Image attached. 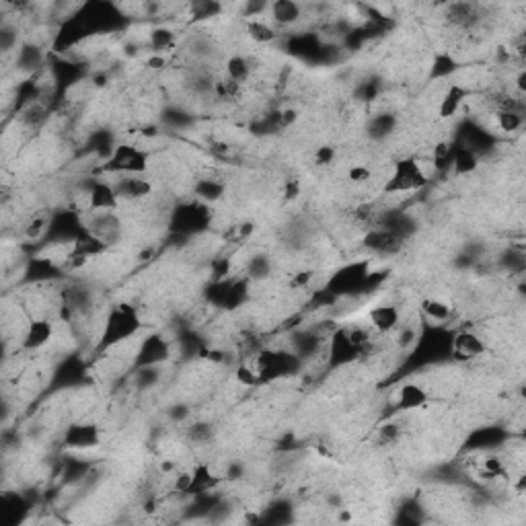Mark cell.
I'll list each match as a JSON object with an SVG mask.
<instances>
[{
    "label": "cell",
    "mask_w": 526,
    "mask_h": 526,
    "mask_svg": "<svg viewBox=\"0 0 526 526\" xmlns=\"http://www.w3.org/2000/svg\"><path fill=\"white\" fill-rule=\"evenodd\" d=\"M140 327H142V321H140V315L136 313V309L132 307L130 302H120L107 315L105 323H103V331L99 335V343L105 349L113 347V345H120L126 340H130Z\"/></svg>",
    "instance_id": "obj_1"
},
{
    "label": "cell",
    "mask_w": 526,
    "mask_h": 526,
    "mask_svg": "<svg viewBox=\"0 0 526 526\" xmlns=\"http://www.w3.org/2000/svg\"><path fill=\"white\" fill-rule=\"evenodd\" d=\"M428 173L420 158H399L393 167V175L385 184V193H409L428 185Z\"/></svg>",
    "instance_id": "obj_2"
},
{
    "label": "cell",
    "mask_w": 526,
    "mask_h": 526,
    "mask_svg": "<svg viewBox=\"0 0 526 526\" xmlns=\"http://www.w3.org/2000/svg\"><path fill=\"white\" fill-rule=\"evenodd\" d=\"M150 167V155L138 146L120 144L105 160V171L111 175H144Z\"/></svg>",
    "instance_id": "obj_3"
},
{
    "label": "cell",
    "mask_w": 526,
    "mask_h": 526,
    "mask_svg": "<svg viewBox=\"0 0 526 526\" xmlns=\"http://www.w3.org/2000/svg\"><path fill=\"white\" fill-rule=\"evenodd\" d=\"M485 352H487V343L477 331L463 329V331H456L450 338V354L456 360L469 362V360H475V358H481Z\"/></svg>",
    "instance_id": "obj_4"
},
{
    "label": "cell",
    "mask_w": 526,
    "mask_h": 526,
    "mask_svg": "<svg viewBox=\"0 0 526 526\" xmlns=\"http://www.w3.org/2000/svg\"><path fill=\"white\" fill-rule=\"evenodd\" d=\"M368 280V265L366 263H352V265H345L333 276V280L329 282V288L338 294H352V292L362 288Z\"/></svg>",
    "instance_id": "obj_5"
},
{
    "label": "cell",
    "mask_w": 526,
    "mask_h": 526,
    "mask_svg": "<svg viewBox=\"0 0 526 526\" xmlns=\"http://www.w3.org/2000/svg\"><path fill=\"white\" fill-rule=\"evenodd\" d=\"M53 338V323L48 316H33L23 329L21 347L27 352H35L46 347Z\"/></svg>",
    "instance_id": "obj_6"
},
{
    "label": "cell",
    "mask_w": 526,
    "mask_h": 526,
    "mask_svg": "<svg viewBox=\"0 0 526 526\" xmlns=\"http://www.w3.org/2000/svg\"><path fill=\"white\" fill-rule=\"evenodd\" d=\"M84 193H86L89 212H113L117 208L120 198L113 181H95Z\"/></svg>",
    "instance_id": "obj_7"
},
{
    "label": "cell",
    "mask_w": 526,
    "mask_h": 526,
    "mask_svg": "<svg viewBox=\"0 0 526 526\" xmlns=\"http://www.w3.org/2000/svg\"><path fill=\"white\" fill-rule=\"evenodd\" d=\"M362 243H364L366 249L374 251L376 255H393V253H397L403 247L405 238L394 235L393 231H389V229L378 226V229L368 231L364 235V238H362Z\"/></svg>",
    "instance_id": "obj_8"
},
{
    "label": "cell",
    "mask_w": 526,
    "mask_h": 526,
    "mask_svg": "<svg viewBox=\"0 0 526 526\" xmlns=\"http://www.w3.org/2000/svg\"><path fill=\"white\" fill-rule=\"evenodd\" d=\"M169 356V342L162 335H148L144 342L138 345V354H136V364L138 366H158L160 362H165Z\"/></svg>",
    "instance_id": "obj_9"
},
{
    "label": "cell",
    "mask_w": 526,
    "mask_h": 526,
    "mask_svg": "<svg viewBox=\"0 0 526 526\" xmlns=\"http://www.w3.org/2000/svg\"><path fill=\"white\" fill-rule=\"evenodd\" d=\"M401 311H399V307H394V304H376L374 309H370L368 313V325L370 329L374 331V333H380V335H385V333H391V331H397V327L401 325Z\"/></svg>",
    "instance_id": "obj_10"
},
{
    "label": "cell",
    "mask_w": 526,
    "mask_h": 526,
    "mask_svg": "<svg viewBox=\"0 0 526 526\" xmlns=\"http://www.w3.org/2000/svg\"><path fill=\"white\" fill-rule=\"evenodd\" d=\"M113 187L120 200H142L153 191V185L144 175H115Z\"/></svg>",
    "instance_id": "obj_11"
},
{
    "label": "cell",
    "mask_w": 526,
    "mask_h": 526,
    "mask_svg": "<svg viewBox=\"0 0 526 526\" xmlns=\"http://www.w3.org/2000/svg\"><path fill=\"white\" fill-rule=\"evenodd\" d=\"M444 19L450 25L467 29L481 21V13H479V6L471 2H452L444 6Z\"/></svg>",
    "instance_id": "obj_12"
},
{
    "label": "cell",
    "mask_w": 526,
    "mask_h": 526,
    "mask_svg": "<svg viewBox=\"0 0 526 526\" xmlns=\"http://www.w3.org/2000/svg\"><path fill=\"white\" fill-rule=\"evenodd\" d=\"M428 401H430V394L420 383H405L397 391L394 405L401 411H416V409H421L423 405H428Z\"/></svg>",
    "instance_id": "obj_13"
},
{
    "label": "cell",
    "mask_w": 526,
    "mask_h": 526,
    "mask_svg": "<svg viewBox=\"0 0 526 526\" xmlns=\"http://www.w3.org/2000/svg\"><path fill=\"white\" fill-rule=\"evenodd\" d=\"M467 97H469V91L463 84L450 82L447 86V91H444V95H442V99H440V103H438V115L442 120L454 117L456 111L461 109V105L467 101Z\"/></svg>",
    "instance_id": "obj_14"
},
{
    "label": "cell",
    "mask_w": 526,
    "mask_h": 526,
    "mask_svg": "<svg viewBox=\"0 0 526 526\" xmlns=\"http://www.w3.org/2000/svg\"><path fill=\"white\" fill-rule=\"evenodd\" d=\"M269 13H271L274 23L280 27L294 25L296 21H300V19L304 17L302 4L292 2V0H278V2H274V4L269 6Z\"/></svg>",
    "instance_id": "obj_15"
},
{
    "label": "cell",
    "mask_w": 526,
    "mask_h": 526,
    "mask_svg": "<svg viewBox=\"0 0 526 526\" xmlns=\"http://www.w3.org/2000/svg\"><path fill=\"white\" fill-rule=\"evenodd\" d=\"M420 311L421 315L425 316L428 321H432L434 325H440V323H448L452 316H454V309L452 304L442 300V298H432V296H425L420 302Z\"/></svg>",
    "instance_id": "obj_16"
},
{
    "label": "cell",
    "mask_w": 526,
    "mask_h": 526,
    "mask_svg": "<svg viewBox=\"0 0 526 526\" xmlns=\"http://www.w3.org/2000/svg\"><path fill=\"white\" fill-rule=\"evenodd\" d=\"M107 247H109V245H107L103 238L95 237V235L89 233L86 229L70 243V249H72L75 253L86 255V257H91V259L97 257V255H101V253H105Z\"/></svg>",
    "instance_id": "obj_17"
},
{
    "label": "cell",
    "mask_w": 526,
    "mask_h": 526,
    "mask_svg": "<svg viewBox=\"0 0 526 526\" xmlns=\"http://www.w3.org/2000/svg\"><path fill=\"white\" fill-rule=\"evenodd\" d=\"M479 160L481 157L475 153L471 146L467 144H461V146H454V155H452V169L456 175H471L477 171L479 167Z\"/></svg>",
    "instance_id": "obj_18"
},
{
    "label": "cell",
    "mask_w": 526,
    "mask_h": 526,
    "mask_svg": "<svg viewBox=\"0 0 526 526\" xmlns=\"http://www.w3.org/2000/svg\"><path fill=\"white\" fill-rule=\"evenodd\" d=\"M175 41H177V33L171 27L158 25L148 31V46L157 53L171 50L175 46Z\"/></svg>",
    "instance_id": "obj_19"
},
{
    "label": "cell",
    "mask_w": 526,
    "mask_h": 526,
    "mask_svg": "<svg viewBox=\"0 0 526 526\" xmlns=\"http://www.w3.org/2000/svg\"><path fill=\"white\" fill-rule=\"evenodd\" d=\"M247 35L255 41V44H271L278 39V33H276V27L263 19H249L247 21V27H245Z\"/></svg>",
    "instance_id": "obj_20"
},
{
    "label": "cell",
    "mask_w": 526,
    "mask_h": 526,
    "mask_svg": "<svg viewBox=\"0 0 526 526\" xmlns=\"http://www.w3.org/2000/svg\"><path fill=\"white\" fill-rule=\"evenodd\" d=\"M224 75H226V80H233L237 84H243V82H247L249 77H251V62L245 56H231L226 60Z\"/></svg>",
    "instance_id": "obj_21"
},
{
    "label": "cell",
    "mask_w": 526,
    "mask_h": 526,
    "mask_svg": "<svg viewBox=\"0 0 526 526\" xmlns=\"http://www.w3.org/2000/svg\"><path fill=\"white\" fill-rule=\"evenodd\" d=\"M496 126H498V130L506 132V134H514V132L522 130L525 115L520 109H498L496 111Z\"/></svg>",
    "instance_id": "obj_22"
},
{
    "label": "cell",
    "mask_w": 526,
    "mask_h": 526,
    "mask_svg": "<svg viewBox=\"0 0 526 526\" xmlns=\"http://www.w3.org/2000/svg\"><path fill=\"white\" fill-rule=\"evenodd\" d=\"M224 191H226V185L218 179H198L193 185V193L202 202H216L224 195Z\"/></svg>",
    "instance_id": "obj_23"
},
{
    "label": "cell",
    "mask_w": 526,
    "mask_h": 526,
    "mask_svg": "<svg viewBox=\"0 0 526 526\" xmlns=\"http://www.w3.org/2000/svg\"><path fill=\"white\" fill-rule=\"evenodd\" d=\"M68 447H77V448H86L93 447L97 442V430L93 425H72L68 430Z\"/></svg>",
    "instance_id": "obj_24"
},
{
    "label": "cell",
    "mask_w": 526,
    "mask_h": 526,
    "mask_svg": "<svg viewBox=\"0 0 526 526\" xmlns=\"http://www.w3.org/2000/svg\"><path fill=\"white\" fill-rule=\"evenodd\" d=\"M44 56L39 52V48L35 46H21V50L17 52V68L25 70V72H33L41 66Z\"/></svg>",
    "instance_id": "obj_25"
},
{
    "label": "cell",
    "mask_w": 526,
    "mask_h": 526,
    "mask_svg": "<svg viewBox=\"0 0 526 526\" xmlns=\"http://www.w3.org/2000/svg\"><path fill=\"white\" fill-rule=\"evenodd\" d=\"M452 155H454V146L448 140H440L434 144L432 153H430V162L434 167V171H442L452 162Z\"/></svg>",
    "instance_id": "obj_26"
},
{
    "label": "cell",
    "mask_w": 526,
    "mask_h": 526,
    "mask_svg": "<svg viewBox=\"0 0 526 526\" xmlns=\"http://www.w3.org/2000/svg\"><path fill=\"white\" fill-rule=\"evenodd\" d=\"M17 44H19V27L13 21H2V25H0V50H2V53L15 52Z\"/></svg>",
    "instance_id": "obj_27"
},
{
    "label": "cell",
    "mask_w": 526,
    "mask_h": 526,
    "mask_svg": "<svg viewBox=\"0 0 526 526\" xmlns=\"http://www.w3.org/2000/svg\"><path fill=\"white\" fill-rule=\"evenodd\" d=\"M403 436V425L399 421H385L383 425H378L376 430V442L387 447V444H394L399 442V438Z\"/></svg>",
    "instance_id": "obj_28"
},
{
    "label": "cell",
    "mask_w": 526,
    "mask_h": 526,
    "mask_svg": "<svg viewBox=\"0 0 526 526\" xmlns=\"http://www.w3.org/2000/svg\"><path fill=\"white\" fill-rule=\"evenodd\" d=\"M245 271H247V276L251 280H265L271 274V262L265 255H255V257L249 259Z\"/></svg>",
    "instance_id": "obj_29"
},
{
    "label": "cell",
    "mask_w": 526,
    "mask_h": 526,
    "mask_svg": "<svg viewBox=\"0 0 526 526\" xmlns=\"http://www.w3.org/2000/svg\"><path fill=\"white\" fill-rule=\"evenodd\" d=\"M187 8H189V17H195V19H212V17H218L222 11L218 2H208V0L191 2Z\"/></svg>",
    "instance_id": "obj_30"
},
{
    "label": "cell",
    "mask_w": 526,
    "mask_h": 526,
    "mask_svg": "<svg viewBox=\"0 0 526 526\" xmlns=\"http://www.w3.org/2000/svg\"><path fill=\"white\" fill-rule=\"evenodd\" d=\"M158 366H138L136 376H134V385L142 391L153 389L158 383Z\"/></svg>",
    "instance_id": "obj_31"
},
{
    "label": "cell",
    "mask_w": 526,
    "mask_h": 526,
    "mask_svg": "<svg viewBox=\"0 0 526 526\" xmlns=\"http://www.w3.org/2000/svg\"><path fill=\"white\" fill-rule=\"evenodd\" d=\"M235 376H237V380L240 385H245V387H257L259 383H262V378H259V374H257V370L253 368V364L251 362H243L240 366L235 372Z\"/></svg>",
    "instance_id": "obj_32"
},
{
    "label": "cell",
    "mask_w": 526,
    "mask_h": 526,
    "mask_svg": "<svg viewBox=\"0 0 526 526\" xmlns=\"http://www.w3.org/2000/svg\"><path fill=\"white\" fill-rule=\"evenodd\" d=\"M191 487H193V469H181L173 477L171 489L175 494H191Z\"/></svg>",
    "instance_id": "obj_33"
},
{
    "label": "cell",
    "mask_w": 526,
    "mask_h": 526,
    "mask_svg": "<svg viewBox=\"0 0 526 526\" xmlns=\"http://www.w3.org/2000/svg\"><path fill=\"white\" fill-rule=\"evenodd\" d=\"M394 128V117L393 115H378V117H374L372 120V124H370V134L372 136H378V138H385V136H389Z\"/></svg>",
    "instance_id": "obj_34"
},
{
    "label": "cell",
    "mask_w": 526,
    "mask_h": 526,
    "mask_svg": "<svg viewBox=\"0 0 526 526\" xmlns=\"http://www.w3.org/2000/svg\"><path fill=\"white\" fill-rule=\"evenodd\" d=\"M335 158H338V150L331 144H321L313 153V160H315L316 167H329L335 162Z\"/></svg>",
    "instance_id": "obj_35"
},
{
    "label": "cell",
    "mask_w": 526,
    "mask_h": 526,
    "mask_svg": "<svg viewBox=\"0 0 526 526\" xmlns=\"http://www.w3.org/2000/svg\"><path fill=\"white\" fill-rule=\"evenodd\" d=\"M345 175H347V179H349L352 184H356V185L368 184L370 179H372V169H370L368 165L358 162V165H352V167L345 171Z\"/></svg>",
    "instance_id": "obj_36"
},
{
    "label": "cell",
    "mask_w": 526,
    "mask_h": 526,
    "mask_svg": "<svg viewBox=\"0 0 526 526\" xmlns=\"http://www.w3.org/2000/svg\"><path fill=\"white\" fill-rule=\"evenodd\" d=\"M212 436H214V430L208 423H195L189 428V440L195 444H208Z\"/></svg>",
    "instance_id": "obj_37"
},
{
    "label": "cell",
    "mask_w": 526,
    "mask_h": 526,
    "mask_svg": "<svg viewBox=\"0 0 526 526\" xmlns=\"http://www.w3.org/2000/svg\"><path fill=\"white\" fill-rule=\"evenodd\" d=\"M298 122V111L292 109V107H286V109H280L278 113V126L280 128H290Z\"/></svg>",
    "instance_id": "obj_38"
},
{
    "label": "cell",
    "mask_w": 526,
    "mask_h": 526,
    "mask_svg": "<svg viewBox=\"0 0 526 526\" xmlns=\"http://www.w3.org/2000/svg\"><path fill=\"white\" fill-rule=\"evenodd\" d=\"M298 193H300V184H298V181L290 179V181H286V184L282 185V195H284L286 200L298 198Z\"/></svg>",
    "instance_id": "obj_39"
},
{
    "label": "cell",
    "mask_w": 526,
    "mask_h": 526,
    "mask_svg": "<svg viewBox=\"0 0 526 526\" xmlns=\"http://www.w3.org/2000/svg\"><path fill=\"white\" fill-rule=\"evenodd\" d=\"M311 280H313V274H311V271H300V274H296V276L292 278L290 286H292V288H302V286H309Z\"/></svg>",
    "instance_id": "obj_40"
},
{
    "label": "cell",
    "mask_w": 526,
    "mask_h": 526,
    "mask_svg": "<svg viewBox=\"0 0 526 526\" xmlns=\"http://www.w3.org/2000/svg\"><path fill=\"white\" fill-rule=\"evenodd\" d=\"M187 416H189V409H187V405H181V403L175 405V407H171V411H169V418H171V420H185Z\"/></svg>",
    "instance_id": "obj_41"
}]
</instances>
